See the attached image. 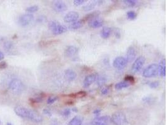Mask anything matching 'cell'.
Listing matches in <instances>:
<instances>
[{
  "mask_svg": "<svg viewBox=\"0 0 167 125\" xmlns=\"http://www.w3.org/2000/svg\"><path fill=\"white\" fill-rule=\"evenodd\" d=\"M65 77L69 81L74 80L76 78V73L71 69H67L65 71Z\"/></svg>",
  "mask_w": 167,
  "mask_h": 125,
  "instance_id": "15",
  "label": "cell"
},
{
  "mask_svg": "<svg viewBox=\"0 0 167 125\" xmlns=\"http://www.w3.org/2000/svg\"><path fill=\"white\" fill-rule=\"evenodd\" d=\"M83 121V118L80 116H76L72 118L68 125H82Z\"/></svg>",
  "mask_w": 167,
  "mask_h": 125,
  "instance_id": "19",
  "label": "cell"
},
{
  "mask_svg": "<svg viewBox=\"0 0 167 125\" xmlns=\"http://www.w3.org/2000/svg\"><path fill=\"white\" fill-rule=\"evenodd\" d=\"M43 112H44V114L48 116H52V112H51V111L49 109H43Z\"/></svg>",
  "mask_w": 167,
  "mask_h": 125,
  "instance_id": "40",
  "label": "cell"
},
{
  "mask_svg": "<svg viewBox=\"0 0 167 125\" xmlns=\"http://www.w3.org/2000/svg\"><path fill=\"white\" fill-rule=\"evenodd\" d=\"M71 110L73 112H76L77 111H78V109H77L76 108H73Z\"/></svg>",
  "mask_w": 167,
  "mask_h": 125,
  "instance_id": "46",
  "label": "cell"
},
{
  "mask_svg": "<svg viewBox=\"0 0 167 125\" xmlns=\"http://www.w3.org/2000/svg\"><path fill=\"white\" fill-rule=\"evenodd\" d=\"M136 56V52L135 48L133 46H130L128 48L126 53V59L127 60L128 62H130L133 61Z\"/></svg>",
  "mask_w": 167,
  "mask_h": 125,
  "instance_id": "11",
  "label": "cell"
},
{
  "mask_svg": "<svg viewBox=\"0 0 167 125\" xmlns=\"http://www.w3.org/2000/svg\"><path fill=\"white\" fill-rule=\"evenodd\" d=\"M110 91V89L109 88H103L101 91V95H107L108 94Z\"/></svg>",
  "mask_w": 167,
  "mask_h": 125,
  "instance_id": "37",
  "label": "cell"
},
{
  "mask_svg": "<svg viewBox=\"0 0 167 125\" xmlns=\"http://www.w3.org/2000/svg\"><path fill=\"white\" fill-rule=\"evenodd\" d=\"M0 123H1V122H0Z\"/></svg>",
  "mask_w": 167,
  "mask_h": 125,
  "instance_id": "48",
  "label": "cell"
},
{
  "mask_svg": "<svg viewBox=\"0 0 167 125\" xmlns=\"http://www.w3.org/2000/svg\"><path fill=\"white\" fill-rule=\"evenodd\" d=\"M58 99V96H49L48 99H47V103L48 105H51L54 103Z\"/></svg>",
  "mask_w": 167,
  "mask_h": 125,
  "instance_id": "32",
  "label": "cell"
},
{
  "mask_svg": "<svg viewBox=\"0 0 167 125\" xmlns=\"http://www.w3.org/2000/svg\"><path fill=\"white\" fill-rule=\"evenodd\" d=\"M84 23V21L83 20H78L75 22H73L70 26V28L73 29V30H77L80 28Z\"/></svg>",
  "mask_w": 167,
  "mask_h": 125,
  "instance_id": "22",
  "label": "cell"
},
{
  "mask_svg": "<svg viewBox=\"0 0 167 125\" xmlns=\"http://www.w3.org/2000/svg\"><path fill=\"white\" fill-rule=\"evenodd\" d=\"M125 81L128 82L129 83H130L131 84L132 83H134L135 81L134 77L131 76V75H127V76H126L125 78Z\"/></svg>",
  "mask_w": 167,
  "mask_h": 125,
  "instance_id": "34",
  "label": "cell"
},
{
  "mask_svg": "<svg viewBox=\"0 0 167 125\" xmlns=\"http://www.w3.org/2000/svg\"><path fill=\"white\" fill-rule=\"evenodd\" d=\"M142 101L144 103L151 104L154 102V101H155V99H154V98L151 96H145L142 98Z\"/></svg>",
  "mask_w": 167,
  "mask_h": 125,
  "instance_id": "29",
  "label": "cell"
},
{
  "mask_svg": "<svg viewBox=\"0 0 167 125\" xmlns=\"http://www.w3.org/2000/svg\"><path fill=\"white\" fill-rule=\"evenodd\" d=\"M98 74H91L86 76L83 81V86L84 88H88L91 86L96 80Z\"/></svg>",
  "mask_w": 167,
  "mask_h": 125,
  "instance_id": "12",
  "label": "cell"
},
{
  "mask_svg": "<svg viewBox=\"0 0 167 125\" xmlns=\"http://www.w3.org/2000/svg\"><path fill=\"white\" fill-rule=\"evenodd\" d=\"M6 125H13V124L11 123H7Z\"/></svg>",
  "mask_w": 167,
  "mask_h": 125,
  "instance_id": "47",
  "label": "cell"
},
{
  "mask_svg": "<svg viewBox=\"0 0 167 125\" xmlns=\"http://www.w3.org/2000/svg\"><path fill=\"white\" fill-rule=\"evenodd\" d=\"M85 2V0H74L73 4L76 6H78L83 5Z\"/></svg>",
  "mask_w": 167,
  "mask_h": 125,
  "instance_id": "36",
  "label": "cell"
},
{
  "mask_svg": "<svg viewBox=\"0 0 167 125\" xmlns=\"http://www.w3.org/2000/svg\"><path fill=\"white\" fill-rule=\"evenodd\" d=\"M49 125H59V123L58 122L57 120H53L50 123Z\"/></svg>",
  "mask_w": 167,
  "mask_h": 125,
  "instance_id": "44",
  "label": "cell"
},
{
  "mask_svg": "<svg viewBox=\"0 0 167 125\" xmlns=\"http://www.w3.org/2000/svg\"><path fill=\"white\" fill-rule=\"evenodd\" d=\"M15 112L17 116L22 118L31 120L34 123H40L43 121L42 116L38 114L37 112L24 108L21 106H17L15 108Z\"/></svg>",
  "mask_w": 167,
  "mask_h": 125,
  "instance_id": "1",
  "label": "cell"
},
{
  "mask_svg": "<svg viewBox=\"0 0 167 125\" xmlns=\"http://www.w3.org/2000/svg\"><path fill=\"white\" fill-rule=\"evenodd\" d=\"M86 95H87L86 92L82 91L77 92V93H73V94H70L68 96H70L71 98H82L85 97Z\"/></svg>",
  "mask_w": 167,
  "mask_h": 125,
  "instance_id": "24",
  "label": "cell"
},
{
  "mask_svg": "<svg viewBox=\"0 0 167 125\" xmlns=\"http://www.w3.org/2000/svg\"><path fill=\"white\" fill-rule=\"evenodd\" d=\"M103 1H95V2H91L89 3L88 4H87L86 5L84 6L82 9L83 11H91L93 9L95 8V7L98 5H101L103 3Z\"/></svg>",
  "mask_w": 167,
  "mask_h": 125,
  "instance_id": "16",
  "label": "cell"
},
{
  "mask_svg": "<svg viewBox=\"0 0 167 125\" xmlns=\"http://www.w3.org/2000/svg\"><path fill=\"white\" fill-rule=\"evenodd\" d=\"M149 86L151 88H157L160 85V83L158 81H153L150 82L148 84Z\"/></svg>",
  "mask_w": 167,
  "mask_h": 125,
  "instance_id": "35",
  "label": "cell"
},
{
  "mask_svg": "<svg viewBox=\"0 0 167 125\" xmlns=\"http://www.w3.org/2000/svg\"><path fill=\"white\" fill-rule=\"evenodd\" d=\"M128 61L125 58L122 56H118L115 58L113 61V67L118 70H122L124 69L127 65Z\"/></svg>",
  "mask_w": 167,
  "mask_h": 125,
  "instance_id": "7",
  "label": "cell"
},
{
  "mask_svg": "<svg viewBox=\"0 0 167 125\" xmlns=\"http://www.w3.org/2000/svg\"><path fill=\"white\" fill-rule=\"evenodd\" d=\"M131 85L130 83H129L128 82L126 81H120L118 83H117L114 86L115 89L117 90H120L124 88H126L129 87Z\"/></svg>",
  "mask_w": 167,
  "mask_h": 125,
  "instance_id": "21",
  "label": "cell"
},
{
  "mask_svg": "<svg viewBox=\"0 0 167 125\" xmlns=\"http://www.w3.org/2000/svg\"><path fill=\"white\" fill-rule=\"evenodd\" d=\"M158 74V66L157 64L153 63L148 66L143 72L145 78H152Z\"/></svg>",
  "mask_w": 167,
  "mask_h": 125,
  "instance_id": "5",
  "label": "cell"
},
{
  "mask_svg": "<svg viewBox=\"0 0 167 125\" xmlns=\"http://www.w3.org/2000/svg\"><path fill=\"white\" fill-rule=\"evenodd\" d=\"M78 52V48L74 46H68L67 47L65 51V55L67 57L74 56Z\"/></svg>",
  "mask_w": 167,
  "mask_h": 125,
  "instance_id": "13",
  "label": "cell"
},
{
  "mask_svg": "<svg viewBox=\"0 0 167 125\" xmlns=\"http://www.w3.org/2000/svg\"><path fill=\"white\" fill-rule=\"evenodd\" d=\"M92 124L93 125H107L106 123H103V122H101V121H96V120H93L92 121Z\"/></svg>",
  "mask_w": 167,
  "mask_h": 125,
  "instance_id": "39",
  "label": "cell"
},
{
  "mask_svg": "<svg viewBox=\"0 0 167 125\" xmlns=\"http://www.w3.org/2000/svg\"><path fill=\"white\" fill-rule=\"evenodd\" d=\"M79 18V14L76 11H70L64 17V21L66 23H73Z\"/></svg>",
  "mask_w": 167,
  "mask_h": 125,
  "instance_id": "9",
  "label": "cell"
},
{
  "mask_svg": "<svg viewBox=\"0 0 167 125\" xmlns=\"http://www.w3.org/2000/svg\"><path fill=\"white\" fill-rule=\"evenodd\" d=\"M136 12L134 11H129L126 12V16L128 19L130 20H133L136 18Z\"/></svg>",
  "mask_w": 167,
  "mask_h": 125,
  "instance_id": "26",
  "label": "cell"
},
{
  "mask_svg": "<svg viewBox=\"0 0 167 125\" xmlns=\"http://www.w3.org/2000/svg\"><path fill=\"white\" fill-rule=\"evenodd\" d=\"M101 111V110L100 109H96L94 110V111H93V114L98 116L100 114Z\"/></svg>",
  "mask_w": 167,
  "mask_h": 125,
  "instance_id": "41",
  "label": "cell"
},
{
  "mask_svg": "<svg viewBox=\"0 0 167 125\" xmlns=\"http://www.w3.org/2000/svg\"><path fill=\"white\" fill-rule=\"evenodd\" d=\"M103 24V21L101 20H97V19L92 20L90 21H89L88 23V26L93 28H98L102 27Z\"/></svg>",
  "mask_w": 167,
  "mask_h": 125,
  "instance_id": "17",
  "label": "cell"
},
{
  "mask_svg": "<svg viewBox=\"0 0 167 125\" xmlns=\"http://www.w3.org/2000/svg\"><path fill=\"white\" fill-rule=\"evenodd\" d=\"M100 12L99 11H94L93 12H91V13H89L84 18L83 21H90L92 20H95L96 18L98 17V16L100 15Z\"/></svg>",
  "mask_w": 167,
  "mask_h": 125,
  "instance_id": "20",
  "label": "cell"
},
{
  "mask_svg": "<svg viewBox=\"0 0 167 125\" xmlns=\"http://www.w3.org/2000/svg\"><path fill=\"white\" fill-rule=\"evenodd\" d=\"M38 9H39V8L37 5H33V6H31L28 7L27 9H26V11H27L28 12H34L37 11Z\"/></svg>",
  "mask_w": 167,
  "mask_h": 125,
  "instance_id": "31",
  "label": "cell"
},
{
  "mask_svg": "<svg viewBox=\"0 0 167 125\" xmlns=\"http://www.w3.org/2000/svg\"><path fill=\"white\" fill-rule=\"evenodd\" d=\"M123 2L126 6L129 7H133L136 5V1L135 0H124Z\"/></svg>",
  "mask_w": 167,
  "mask_h": 125,
  "instance_id": "28",
  "label": "cell"
},
{
  "mask_svg": "<svg viewBox=\"0 0 167 125\" xmlns=\"http://www.w3.org/2000/svg\"><path fill=\"white\" fill-rule=\"evenodd\" d=\"M45 95L43 93H42L39 95H38L37 96L34 97V98H31L30 99V101L32 103H39L42 102H43V100L44 99Z\"/></svg>",
  "mask_w": 167,
  "mask_h": 125,
  "instance_id": "23",
  "label": "cell"
},
{
  "mask_svg": "<svg viewBox=\"0 0 167 125\" xmlns=\"http://www.w3.org/2000/svg\"><path fill=\"white\" fill-rule=\"evenodd\" d=\"M4 58H5L4 54H3L2 52H0V61L2 60V59H3Z\"/></svg>",
  "mask_w": 167,
  "mask_h": 125,
  "instance_id": "45",
  "label": "cell"
},
{
  "mask_svg": "<svg viewBox=\"0 0 167 125\" xmlns=\"http://www.w3.org/2000/svg\"><path fill=\"white\" fill-rule=\"evenodd\" d=\"M113 30L109 27H104L101 31V36L104 39H107L111 36Z\"/></svg>",
  "mask_w": 167,
  "mask_h": 125,
  "instance_id": "18",
  "label": "cell"
},
{
  "mask_svg": "<svg viewBox=\"0 0 167 125\" xmlns=\"http://www.w3.org/2000/svg\"><path fill=\"white\" fill-rule=\"evenodd\" d=\"M34 19V16L31 13L23 14L20 16L18 22L21 27H27L29 25Z\"/></svg>",
  "mask_w": 167,
  "mask_h": 125,
  "instance_id": "8",
  "label": "cell"
},
{
  "mask_svg": "<svg viewBox=\"0 0 167 125\" xmlns=\"http://www.w3.org/2000/svg\"><path fill=\"white\" fill-rule=\"evenodd\" d=\"M45 17H43V16H40L39 18H38V20H37V21L38 22H39V23H42V22H43V21H45Z\"/></svg>",
  "mask_w": 167,
  "mask_h": 125,
  "instance_id": "42",
  "label": "cell"
},
{
  "mask_svg": "<svg viewBox=\"0 0 167 125\" xmlns=\"http://www.w3.org/2000/svg\"><path fill=\"white\" fill-rule=\"evenodd\" d=\"M9 88L14 94L20 95L24 91L25 86L20 80L14 78L9 82Z\"/></svg>",
  "mask_w": 167,
  "mask_h": 125,
  "instance_id": "2",
  "label": "cell"
},
{
  "mask_svg": "<svg viewBox=\"0 0 167 125\" xmlns=\"http://www.w3.org/2000/svg\"><path fill=\"white\" fill-rule=\"evenodd\" d=\"M8 66V65L6 61H1L0 62V69H5Z\"/></svg>",
  "mask_w": 167,
  "mask_h": 125,
  "instance_id": "38",
  "label": "cell"
},
{
  "mask_svg": "<svg viewBox=\"0 0 167 125\" xmlns=\"http://www.w3.org/2000/svg\"><path fill=\"white\" fill-rule=\"evenodd\" d=\"M158 66V74L162 77H165L166 76V60L163 59L160 61Z\"/></svg>",
  "mask_w": 167,
  "mask_h": 125,
  "instance_id": "14",
  "label": "cell"
},
{
  "mask_svg": "<svg viewBox=\"0 0 167 125\" xmlns=\"http://www.w3.org/2000/svg\"><path fill=\"white\" fill-rule=\"evenodd\" d=\"M96 81V83L98 86L101 87L103 86L106 83L107 78L106 77H103V76H97Z\"/></svg>",
  "mask_w": 167,
  "mask_h": 125,
  "instance_id": "25",
  "label": "cell"
},
{
  "mask_svg": "<svg viewBox=\"0 0 167 125\" xmlns=\"http://www.w3.org/2000/svg\"><path fill=\"white\" fill-rule=\"evenodd\" d=\"M110 120V118L108 116H101V117L96 116V117L95 118V120L99 121H101V122H103V123H107V122H108Z\"/></svg>",
  "mask_w": 167,
  "mask_h": 125,
  "instance_id": "30",
  "label": "cell"
},
{
  "mask_svg": "<svg viewBox=\"0 0 167 125\" xmlns=\"http://www.w3.org/2000/svg\"><path fill=\"white\" fill-rule=\"evenodd\" d=\"M48 27L54 35H59L65 33L68 28L65 25L61 24L57 21H51L48 23Z\"/></svg>",
  "mask_w": 167,
  "mask_h": 125,
  "instance_id": "3",
  "label": "cell"
},
{
  "mask_svg": "<svg viewBox=\"0 0 167 125\" xmlns=\"http://www.w3.org/2000/svg\"><path fill=\"white\" fill-rule=\"evenodd\" d=\"M13 46H14L13 43L11 41H6L4 42L3 46L5 49H6V51H10V50L12 49L13 48Z\"/></svg>",
  "mask_w": 167,
  "mask_h": 125,
  "instance_id": "27",
  "label": "cell"
},
{
  "mask_svg": "<svg viewBox=\"0 0 167 125\" xmlns=\"http://www.w3.org/2000/svg\"><path fill=\"white\" fill-rule=\"evenodd\" d=\"M110 120L114 125H126L128 120L126 115L122 112H116L112 115Z\"/></svg>",
  "mask_w": 167,
  "mask_h": 125,
  "instance_id": "4",
  "label": "cell"
},
{
  "mask_svg": "<svg viewBox=\"0 0 167 125\" xmlns=\"http://www.w3.org/2000/svg\"><path fill=\"white\" fill-rule=\"evenodd\" d=\"M146 59L145 56H140L138 58H137L132 66V70L134 73H138L143 67L145 63Z\"/></svg>",
  "mask_w": 167,
  "mask_h": 125,
  "instance_id": "6",
  "label": "cell"
},
{
  "mask_svg": "<svg viewBox=\"0 0 167 125\" xmlns=\"http://www.w3.org/2000/svg\"><path fill=\"white\" fill-rule=\"evenodd\" d=\"M71 113V110L70 108H66L61 112V115L64 117H68Z\"/></svg>",
  "mask_w": 167,
  "mask_h": 125,
  "instance_id": "33",
  "label": "cell"
},
{
  "mask_svg": "<svg viewBox=\"0 0 167 125\" xmlns=\"http://www.w3.org/2000/svg\"><path fill=\"white\" fill-rule=\"evenodd\" d=\"M114 34H115V36L117 37V38H120V33L119 31H117V30H116L114 31Z\"/></svg>",
  "mask_w": 167,
  "mask_h": 125,
  "instance_id": "43",
  "label": "cell"
},
{
  "mask_svg": "<svg viewBox=\"0 0 167 125\" xmlns=\"http://www.w3.org/2000/svg\"><path fill=\"white\" fill-rule=\"evenodd\" d=\"M53 8L56 12H61L67 10L68 6L63 2L56 1L53 3Z\"/></svg>",
  "mask_w": 167,
  "mask_h": 125,
  "instance_id": "10",
  "label": "cell"
}]
</instances>
